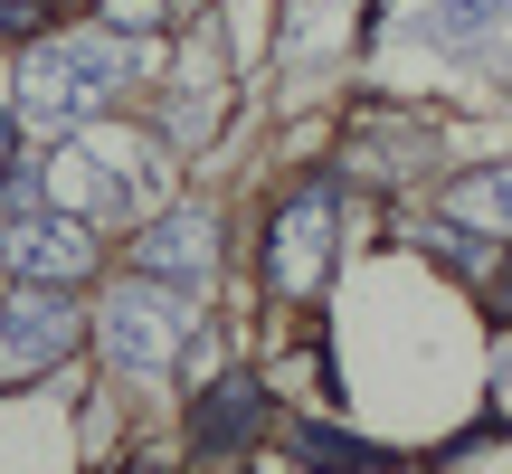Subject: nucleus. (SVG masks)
Listing matches in <instances>:
<instances>
[{
	"instance_id": "nucleus-6",
	"label": "nucleus",
	"mask_w": 512,
	"mask_h": 474,
	"mask_svg": "<svg viewBox=\"0 0 512 474\" xmlns=\"http://www.w3.org/2000/svg\"><path fill=\"white\" fill-rule=\"evenodd\" d=\"M143 275H162V285H209V266H219V228H209V209H171V219L143 228Z\"/></svg>"
},
{
	"instance_id": "nucleus-10",
	"label": "nucleus",
	"mask_w": 512,
	"mask_h": 474,
	"mask_svg": "<svg viewBox=\"0 0 512 474\" xmlns=\"http://www.w3.org/2000/svg\"><path fill=\"white\" fill-rule=\"evenodd\" d=\"M105 19H114V29H152V19H162V0H105Z\"/></svg>"
},
{
	"instance_id": "nucleus-11",
	"label": "nucleus",
	"mask_w": 512,
	"mask_h": 474,
	"mask_svg": "<svg viewBox=\"0 0 512 474\" xmlns=\"http://www.w3.org/2000/svg\"><path fill=\"white\" fill-rule=\"evenodd\" d=\"M494 418H512V342H503V380H494Z\"/></svg>"
},
{
	"instance_id": "nucleus-3",
	"label": "nucleus",
	"mask_w": 512,
	"mask_h": 474,
	"mask_svg": "<svg viewBox=\"0 0 512 474\" xmlns=\"http://www.w3.org/2000/svg\"><path fill=\"white\" fill-rule=\"evenodd\" d=\"M323 256H332V190H294L275 209V237H266V285L275 294H313L323 285Z\"/></svg>"
},
{
	"instance_id": "nucleus-13",
	"label": "nucleus",
	"mask_w": 512,
	"mask_h": 474,
	"mask_svg": "<svg viewBox=\"0 0 512 474\" xmlns=\"http://www.w3.org/2000/svg\"><path fill=\"white\" fill-rule=\"evenodd\" d=\"M503 313H512V275H503Z\"/></svg>"
},
{
	"instance_id": "nucleus-2",
	"label": "nucleus",
	"mask_w": 512,
	"mask_h": 474,
	"mask_svg": "<svg viewBox=\"0 0 512 474\" xmlns=\"http://www.w3.org/2000/svg\"><path fill=\"white\" fill-rule=\"evenodd\" d=\"M95 332H105V351L124 370H162L181 351V304L162 294V275H143V285H114L95 304Z\"/></svg>"
},
{
	"instance_id": "nucleus-9",
	"label": "nucleus",
	"mask_w": 512,
	"mask_h": 474,
	"mask_svg": "<svg viewBox=\"0 0 512 474\" xmlns=\"http://www.w3.org/2000/svg\"><path fill=\"white\" fill-rule=\"evenodd\" d=\"M456 219L465 228H512V171H475V181H456Z\"/></svg>"
},
{
	"instance_id": "nucleus-5",
	"label": "nucleus",
	"mask_w": 512,
	"mask_h": 474,
	"mask_svg": "<svg viewBox=\"0 0 512 474\" xmlns=\"http://www.w3.org/2000/svg\"><path fill=\"white\" fill-rule=\"evenodd\" d=\"M67 342H76V304L67 294H10V304H0V370H10V380L48 370Z\"/></svg>"
},
{
	"instance_id": "nucleus-4",
	"label": "nucleus",
	"mask_w": 512,
	"mask_h": 474,
	"mask_svg": "<svg viewBox=\"0 0 512 474\" xmlns=\"http://www.w3.org/2000/svg\"><path fill=\"white\" fill-rule=\"evenodd\" d=\"M0 256H10L19 275H38V285H67V275H86L95 266V237H86V219H0Z\"/></svg>"
},
{
	"instance_id": "nucleus-12",
	"label": "nucleus",
	"mask_w": 512,
	"mask_h": 474,
	"mask_svg": "<svg viewBox=\"0 0 512 474\" xmlns=\"http://www.w3.org/2000/svg\"><path fill=\"white\" fill-rule=\"evenodd\" d=\"M0 162H10V124H0Z\"/></svg>"
},
{
	"instance_id": "nucleus-1",
	"label": "nucleus",
	"mask_w": 512,
	"mask_h": 474,
	"mask_svg": "<svg viewBox=\"0 0 512 474\" xmlns=\"http://www.w3.org/2000/svg\"><path fill=\"white\" fill-rule=\"evenodd\" d=\"M133 76V57L124 48H38V57H19V114L29 124H76L86 105H105L114 86Z\"/></svg>"
},
{
	"instance_id": "nucleus-7",
	"label": "nucleus",
	"mask_w": 512,
	"mask_h": 474,
	"mask_svg": "<svg viewBox=\"0 0 512 474\" xmlns=\"http://www.w3.org/2000/svg\"><path fill=\"white\" fill-rule=\"evenodd\" d=\"M256 418H266V389H256L247 370H228V380H219V389L200 399V418H190V437H200L209 456H228V446H247V427H256Z\"/></svg>"
},
{
	"instance_id": "nucleus-8",
	"label": "nucleus",
	"mask_w": 512,
	"mask_h": 474,
	"mask_svg": "<svg viewBox=\"0 0 512 474\" xmlns=\"http://www.w3.org/2000/svg\"><path fill=\"white\" fill-rule=\"evenodd\" d=\"M48 200L76 209V219H105V209H124V190H114L105 162H86V152H57V162H48Z\"/></svg>"
}]
</instances>
